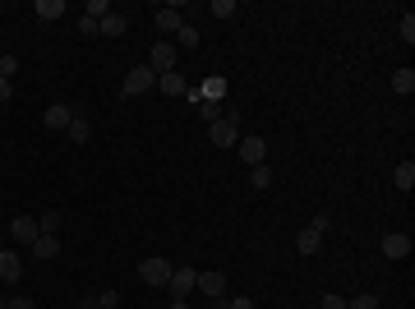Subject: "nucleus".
Returning a JSON list of instances; mask_svg holds the SVG:
<instances>
[{
    "label": "nucleus",
    "mask_w": 415,
    "mask_h": 309,
    "mask_svg": "<svg viewBox=\"0 0 415 309\" xmlns=\"http://www.w3.org/2000/svg\"><path fill=\"white\" fill-rule=\"evenodd\" d=\"M198 97L203 102H222L226 97V78H208V83H198Z\"/></svg>",
    "instance_id": "6ab92c4d"
},
{
    "label": "nucleus",
    "mask_w": 415,
    "mask_h": 309,
    "mask_svg": "<svg viewBox=\"0 0 415 309\" xmlns=\"http://www.w3.org/2000/svg\"><path fill=\"white\" fill-rule=\"evenodd\" d=\"M346 309H379V296L374 291L369 296H355V300H346Z\"/></svg>",
    "instance_id": "c756f323"
},
{
    "label": "nucleus",
    "mask_w": 415,
    "mask_h": 309,
    "mask_svg": "<svg viewBox=\"0 0 415 309\" xmlns=\"http://www.w3.org/2000/svg\"><path fill=\"white\" fill-rule=\"evenodd\" d=\"M175 51H180L175 42H157L153 51H148V69H153L157 78H162V74H171V69L180 65V55H175Z\"/></svg>",
    "instance_id": "f03ea898"
},
{
    "label": "nucleus",
    "mask_w": 415,
    "mask_h": 309,
    "mask_svg": "<svg viewBox=\"0 0 415 309\" xmlns=\"http://www.w3.org/2000/svg\"><path fill=\"white\" fill-rule=\"evenodd\" d=\"M194 291H203L208 300H222V296H226V273H198V287Z\"/></svg>",
    "instance_id": "1a4fd4ad"
},
{
    "label": "nucleus",
    "mask_w": 415,
    "mask_h": 309,
    "mask_svg": "<svg viewBox=\"0 0 415 309\" xmlns=\"http://www.w3.org/2000/svg\"><path fill=\"white\" fill-rule=\"evenodd\" d=\"M60 14H65V0H37V19L42 23H55Z\"/></svg>",
    "instance_id": "a211bd4d"
},
{
    "label": "nucleus",
    "mask_w": 415,
    "mask_h": 309,
    "mask_svg": "<svg viewBox=\"0 0 415 309\" xmlns=\"http://www.w3.org/2000/svg\"><path fill=\"white\" fill-rule=\"evenodd\" d=\"M318 309H346V296H337V291H328V296H323V305Z\"/></svg>",
    "instance_id": "2f4dec72"
},
{
    "label": "nucleus",
    "mask_w": 415,
    "mask_h": 309,
    "mask_svg": "<svg viewBox=\"0 0 415 309\" xmlns=\"http://www.w3.org/2000/svg\"><path fill=\"white\" fill-rule=\"evenodd\" d=\"M171 309H189V300H171Z\"/></svg>",
    "instance_id": "e433bc0d"
},
{
    "label": "nucleus",
    "mask_w": 415,
    "mask_h": 309,
    "mask_svg": "<svg viewBox=\"0 0 415 309\" xmlns=\"http://www.w3.org/2000/svg\"><path fill=\"white\" fill-rule=\"evenodd\" d=\"M171 273H175V268L166 263V259H143V263H139V277L148 282V287H166Z\"/></svg>",
    "instance_id": "20e7f679"
},
{
    "label": "nucleus",
    "mask_w": 415,
    "mask_h": 309,
    "mask_svg": "<svg viewBox=\"0 0 415 309\" xmlns=\"http://www.w3.org/2000/svg\"><path fill=\"white\" fill-rule=\"evenodd\" d=\"M393 185L402 189V194H411V189H415V162H402V166H397V171H393Z\"/></svg>",
    "instance_id": "f3484780"
},
{
    "label": "nucleus",
    "mask_w": 415,
    "mask_h": 309,
    "mask_svg": "<svg viewBox=\"0 0 415 309\" xmlns=\"http://www.w3.org/2000/svg\"><path fill=\"white\" fill-rule=\"evenodd\" d=\"M19 277H23V259L5 245V249H0V282H19Z\"/></svg>",
    "instance_id": "9b49d317"
},
{
    "label": "nucleus",
    "mask_w": 415,
    "mask_h": 309,
    "mask_svg": "<svg viewBox=\"0 0 415 309\" xmlns=\"http://www.w3.org/2000/svg\"><path fill=\"white\" fill-rule=\"evenodd\" d=\"M37 235H42V231H37V217H28V212H19V217L10 221V240L14 245H28V249H33Z\"/></svg>",
    "instance_id": "423d86ee"
},
{
    "label": "nucleus",
    "mask_w": 415,
    "mask_h": 309,
    "mask_svg": "<svg viewBox=\"0 0 415 309\" xmlns=\"http://www.w3.org/2000/svg\"><path fill=\"white\" fill-rule=\"evenodd\" d=\"M397 33H402V42H406V46L415 42V14H402V23H397Z\"/></svg>",
    "instance_id": "c85d7f7f"
},
{
    "label": "nucleus",
    "mask_w": 415,
    "mask_h": 309,
    "mask_svg": "<svg viewBox=\"0 0 415 309\" xmlns=\"http://www.w3.org/2000/svg\"><path fill=\"white\" fill-rule=\"evenodd\" d=\"M198 287V273L194 268H175L171 282H166V291H171V300H189V291Z\"/></svg>",
    "instance_id": "39448f33"
},
{
    "label": "nucleus",
    "mask_w": 415,
    "mask_h": 309,
    "mask_svg": "<svg viewBox=\"0 0 415 309\" xmlns=\"http://www.w3.org/2000/svg\"><path fill=\"white\" fill-rule=\"evenodd\" d=\"M236 153H240V162H250V166H263V157H268V144H263L259 134H240V144H236Z\"/></svg>",
    "instance_id": "0eeeda50"
},
{
    "label": "nucleus",
    "mask_w": 415,
    "mask_h": 309,
    "mask_svg": "<svg viewBox=\"0 0 415 309\" xmlns=\"http://www.w3.org/2000/svg\"><path fill=\"white\" fill-rule=\"evenodd\" d=\"M309 226H314L318 235H323V231H332V212H314V221H309Z\"/></svg>",
    "instance_id": "7c9ffc66"
},
{
    "label": "nucleus",
    "mask_w": 415,
    "mask_h": 309,
    "mask_svg": "<svg viewBox=\"0 0 415 309\" xmlns=\"http://www.w3.org/2000/svg\"><path fill=\"white\" fill-rule=\"evenodd\" d=\"M318 245H323V235H318L314 226H305V231L295 235V254H305V259H314V254H318Z\"/></svg>",
    "instance_id": "ddd939ff"
},
{
    "label": "nucleus",
    "mask_w": 415,
    "mask_h": 309,
    "mask_svg": "<svg viewBox=\"0 0 415 309\" xmlns=\"http://www.w3.org/2000/svg\"><path fill=\"white\" fill-rule=\"evenodd\" d=\"M65 134H69V139H74V144H88V139H93V125H88L83 116H74V121H69V130H65Z\"/></svg>",
    "instance_id": "4be33fe9"
},
{
    "label": "nucleus",
    "mask_w": 415,
    "mask_h": 309,
    "mask_svg": "<svg viewBox=\"0 0 415 309\" xmlns=\"http://www.w3.org/2000/svg\"><path fill=\"white\" fill-rule=\"evenodd\" d=\"M0 309H5V300H0Z\"/></svg>",
    "instance_id": "58836bf2"
},
{
    "label": "nucleus",
    "mask_w": 415,
    "mask_h": 309,
    "mask_svg": "<svg viewBox=\"0 0 415 309\" xmlns=\"http://www.w3.org/2000/svg\"><path fill=\"white\" fill-rule=\"evenodd\" d=\"M175 42H180V51H194V46H198V28H194V23H180Z\"/></svg>",
    "instance_id": "5701e85b"
},
{
    "label": "nucleus",
    "mask_w": 415,
    "mask_h": 309,
    "mask_svg": "<svg viewBox=\"0 0 415 309\" xmlns=\"http://www.w3.org/2000/svg\"><path fill=\"white\" fill-rule=\"evenodd\" d=\"M393 92H402V97H411V92H415V69L411 65H402L393 74Z\"/></svg>",
    "instance_id": "dca6fc26"
},
{
    "label": "nucleus",
    "mask_w": 415,
    "mask_h": 309,
    "mask_svg": "<svg viewBox=\"0 0 415 309\" xmlns=\"http://www.w3.org/2000/svg\"><path fill=\"white\" fill-rule=\"evenodd\" d=\"M194 107H198V116H203L208 125H212V121H222V107H217V102H203V97H198Z\"/></svg>",
    "instance_id": "cd10ccee"
},
{
    "label": "nucleus",
    "mask_w": 415,
    "mask_h": 309,
    "mask_svg": "<svg viewBox=\"0 0 415 309\" xmlns=\"http://www.w3.org/2000/svg\"><path fill=\"white\" fill-rule=\"evenodd\" d=\"M14 97V83H10V78H0V102H10Z\"/></svg>",
    "instance_id": "c9c22d12"
},
{
    "label": "nucleus",
    "mask_w": 415,
    "mask_h": 309,
    "mask_svg": "<svg viewBox=\"0 0 415 309\" xmlns=\"http://www.w3.org/2000/svg\"><path fill=\"white\" fill-rule=\"evenodd\" d=\"M226 309H254V300H245V296H236V300H226Z\"/></svg>",
    "instance_id": "f704fd0d"
},
{
    "label": "nucleus",
    "mask_w": 415,
    "mask_h": 309,
    "mask_svg": "<svg viewBox=\"0 0 415 309\" xmlns=\"http://www.w3.org/2000/svg\"><path fill=\"white\" fill-rule=\"evenodd\" d=\"M208 139H212L217 148H236V144H240V121H236V116L212 121V125H208Z\"/></svg>",
    "instance_id": "7ed1b4c3"
},
{
    "label": "nucleus",
    "mask_w": 415,
    "mask_h": 309,
    "mask_svg": "<svg viewBox=\"0 0 415 309\" xmlns=\"http://www.w3.org/2000/svg\"><path fill=\"white\" fill-rule=\"evenodd\" d=\"M268 185H273V166H268V162H263V166H250V189H259V194H263Z\"/></svg>",
    "instance_id": "aec40b11"
},
{
    "label": "nucleus",
    "mask_w": 415,
    "mask_h": 309,
    "mask_svg": "<svg viewBox=\"0 0 415 309\" xmlns=\"http://www.w3.org/2000/svg\"><path fill=\"white\" fill-rule=\"evenodd\" d=\"M0 249H5V231H0Z\"/></svg>",
    "instance_id": "4c0bfd02"
},
{
    "label": "nucleus",
    "mask_w": 415,
    "mask_h": 309,
    "mask_svg": "<svg viewBox=\"0 0 415 309\" xmlns=\"http://www.w3.org/2000/svg\"><path fill=\"white\" fill-rule=\"evenodd\" d=\"M14 74H19V55L0 51V78H14Z\"/></svg>",
    "instance_id": "bb28decb"
},
{
    "label": "nucleus",
    "mask_w": 415,
    "mask_h": 309,
    "mask_svg": "<svg viewBox=\"0 0 415 309\" xmlns=\"http://www.w3.org/2000/svg\"><path fill=\"white\" fill-rule=\"evenodd\" d=\"M208 10L217 14V19H236V14H240V5H236V0H212Z\"/></svg>",
    "instance_id": "393cba45"
},
{
    "label": "nucleus",
    "mask_w": 415,
    "mask_h": 309,
    "mask_svg": "<svg viewBox=\"0 0 415 309\" xmlns=\"http://www.w3.org/2000/svg\"><path fill=\"white\" fill-rule=\"evenodd\" d=\"M37 231H42V235H55V231H60V212H55V208H46L42 217H37Z\"/></svg>",
    "instance_id": "b1692460"
},
{
    "label": "nucleus",
    "mask_w": 415,
    "mask_h": 309,
    "mask_svg": "<svg viewBox=\"0 0 415 309\" xmlns=\"http://www.w3.org/2000/svg\"><path fill=\"white\" fill-rule=\"evenodd\" d=\"M5 309H37V305L28 296H14V300H5Z\"/></svg>",
    "instance_id": "72a5a7b5"
},
{
    "label": "nucleus",
    "mask_w": 415,
    "mask_h": 309,
    "mask_svg": "<svg viewBox=\"0 0 415 309\" xmlns=\"http://www.w3.org/2000/svg\"><path fill=\"white\" fill-rule=\"evenodd\" d=\"M153 88H157V74L148 65H134L130 74H125V83H121L125 97H143V92H153Z\"/></svg>",
    "instance_id": "f257e3e1"
},
{
    "label": "nucleus",
    "mask_w": 415,
    "mask_h": 309,
    "mask_svg": "<svg viewBox=\"0 0 415 309\" xmlns=\"http://www.w3.org/2000/svg\"><path fill=\"white\" fill-rule=\"evenodd\" d=\"M97 309H121V291H116V287L97 291Z\"/></svg>",
    "instance_id": "a878e982"
},
{
    "label": "nucleus",
    "mask_w": 415,
    "mask_h": 309,
    "mask_svg": "<svg viewBox=\"0 0 415 309\" xmlns=\"http://www.w3.org/2000/svg\"><path fill=\"white\" fill-rule=\"evenodd\" d=\"M97 33H107V37H125V33H130V19H125V14H107V19H97Z\"/></svg>",
    "instance_id": "2eb2a0df"
},
{
    "label": "nucleus",
    "mask_w": 415,
    "mask_h": 309,
    "mask_svg": "<svg viewBox=\"0 0 415 309\" xmlns=\"http://www.w3.org/2000/svg\"><path fill=\"white\" fill-rule=\"evenodd\" d=\"M69 121H74V111H69L65 102H51V107H46V116H42L46 130H69Z\"/></svg>",
    "instance_id": "9d476101"
},
{
    "label": "nucleus",
    "mask_w": 415,
    "mask_h": 309,
    "mask_svg": "<svg viewBox=\"0 0 415 309\" xmlns=\"http://www.w3.org/2000/svg\"><path fill=\"white\" fill-rule=\"evenodd\" d=\"M157 92H166V97H185L189 83H185V74H180V69H171V74L157 78Z\"/></svg>",
    "instance_id": "f8f14e48"
},
{
    "label": "nucleus",
    "mask_w": 415,
    "mask_h": 309,
    "mask_svg": "<svg viewBox=\"0 0 415 309\" xmlns=\"http://www.w3.org/2000/svg\"><path fill=\"white\" fill-rule=\"evenodd\" d=\"M79 33H83V37H93V33H97V19H88V14H79Z\"/></svg>",
    "instance_id": "473e14b6"
},
{
    "label": "nucleus",
    "mask_w": 415,
    "mask_h": 309,
    "mask_svg": "<svg viewBox=\"0 0 415 309\" xmlns=\"http://www.w3.org/2000/svg\"><path fill=\"white\" fill-rule=\"evenodd\" d=\"M411 254V235L406 231H388L383 235V259H406Z\"/></svg>",
    "instance_id": "6e6552de"
},
{
    "label": "nucleus",
    "mask_w": 415,
    "mask_h": 309,
    "mask_svg": "<svg viewBox=\"0 0 415 309\" xmlns=\"http://www.w3.org/2000/svg\"><path fill=\"white\" fill-rule=\"evenodd\" d=\"M180 23H185V14L175 10V5H162V10H157V28H162V33H180Z\"/></svg>",
    "instance_id": "4468645a"
},
{
    "label": "nucleus",
    "mask_w": 415,
    "mask_h": 309,
    "mask_svg": "<svg viewBox=\"0 0 415 309\" xmlns=\"http://www.w3.org/2000/svg\"><path fill=\"white\" fill-rule=\"evenodd\" d=\"M33 254L37 259H55V254H60V240H55V235H37V240H33Z\"/></svg>",
    "instance_id": "412c9836"
}]
</instances>
